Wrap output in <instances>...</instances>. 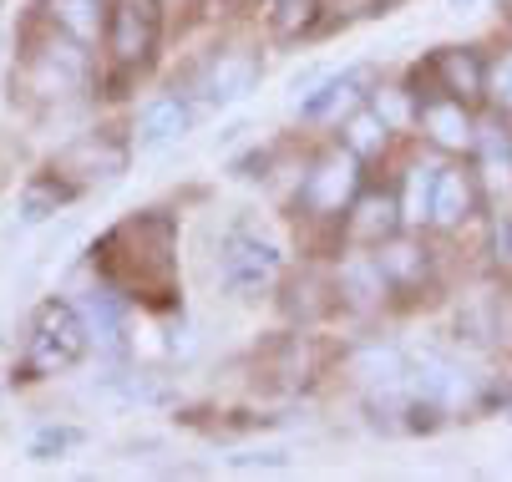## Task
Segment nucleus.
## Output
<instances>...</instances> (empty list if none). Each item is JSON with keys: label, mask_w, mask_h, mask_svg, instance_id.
Segmentation results:
<instances>
[{"label": "nucleus", "mask_w": 512, "mask_h": 482, "mask_svg": "<svg viewBox=\"0 0 512 482\" xmlns=\"http://www.w3.org/2000/svg\"><path fill=\"white\" fill-rule=\"evenodd\" d=\"M371 107H376V117L396 132V127H406L411 117H416V107L406 102V92H396V87H381L376 97H371Z\"/></svg>", "instance_id": "4be33fe9"}, {"label": "nucleus", "mask_w": 512, "mask_h": 482, "mask_svg": "<svg viewBox=\"0 0 512 482\" xmlns=\"http://www.w3.org/2000/svg\"><path fill=\"white\" fill-rule=\"evenodd\" d=\"M365 386H381V391H391V386H401L406 381V356L396 351V346H365L360 356H355V366H350Z\"/></svg>", "instance_id": "4468645a"}, {"label": "nucleus", "mask_w": 512, "mask_h": 482, "mask_svg": "<svg viewBox=\"0 0 512 482\" xmlns=\"http://www.w3.org/2000/svg\"><path fill=\"white\" fill-rule=\"evenodd\" d=\"M355 153H335V158H320L315 163V173L305 178V203L315 214H340V209H350V198H355Z\"/></svg>", "instance_id": "39448f33"}, {"label": "nucleus", "mask_w": 512, "mask_h": 482, "mask_svg": "<svg viewBox=\"0 0 512 482\" xmlns=\"http://www.w3.org/2000/svg\"><path fill=\"white\" fill-rule=\"evenodd\" d=\"M436 72H442L447 92H457V102H462V97H477V92L487 87V72H482L477 51H462V46H452V51L436 56Z\"/></svg>", "instance_id": "ddd939ff"}, {"label": "nucleus", "mask_w": 512, "mask_h": 482, "mask_svg": "<svg viewBox=\"0 0 512 482\" xmlns=\"http://www.w3.org/2000/svg\"><path fill=\"white\" fill-rule=\"evenodd\" d=\"M188 127H193V107L183 97H158V102L142 107V117H137V148L158 153V148L178 143Z\"/></svg>", "instance_id": "0eeeda50"}, {"label": "nucleus", "mask_w": 512, "mask_h": 482, "mask_svg": "<svg viewBox=\"0 0 512 482\" xmlns=\"http://www.w3.org/2000/svg\"><path fill=\"white\" fill-rule=\"evenodd\" d=\"M87 442V432L82 427H66V422H46V427H36L31 432V442H26V457L31 462H61V457H71Z\"/></svg>", "instance_id": "f3484780"}, {"label": "nucleus", "mask_w": 512, "mask_h": 482, "mask_svg": "<svg viewBox=\"0 0 512 482\" xmlns=\"http://www.w3.org/2000/svg\"><path fill=\"white\" fill-rule=\"evenodd\" d=\"M229 467L234 472H274V467H289V452L284 447H264V452H239V457H229Z\"/></svg>", "instance_id": "5701e85b"}, {"label": "nucleus", "mask_w": 512, "mask_h": 482, "mask_svg": "<svg viewBox=\"0 0 512 482\" xmlns=\"http://www.w3.org/2000/svg\"><path fill=\"white\" fill-rule=\"evenodd\" d=\"M396 224H401V203L391 193H365L355 203V214H350V234L360 244H386Z\"/></svg>", "instance_id": "9b49d317"}, {"label": "nucleus", "mask_w": 512, "mask_h": 482, "mask_svg": "<svg viewBox=\"0 0 512 482\" xmlns=\"http://www.w3.org/2000/svg\"><path fill=\"white\" fill-rule=\"evenodd\" d=\"M376 259H381V269H386L391 285H416L421 274H426V259H421L416 244H381Z\"/></svg>", "instance_id": "aec40b11"}, {"label": "nucleus", "mask_w": 512, "mask_h": 482, "mask_svg": "<svg viewBox=\"0 0 512 482\" xmlns=\"http://www.w3.org/2000/svg\"><path fill=\"white\" fill-rule=\"evenodd\" d=\"M87 340H92V330H87V320H82V310H77V305L46 300V305L36 310L31 371L56 376V371H66V366H77V361H82V351H87Z\"/></svg>", "instance_id": "f257e3e1"}, {"label": "nucleus", "mask_w": 512, "mask_h": 482, "mask_svg": "<svg viewBox=\"0 0 512 482\" xmlns=\"http://www.w3.org/2000/svg\"><path fill=\"white\" fill-rule=\"evenodd\" d=\"M431 183H436V173L431 168H411V178H406V193L396 198L401 203V224H431Z\"/></svg>", "instance_id": "6ab92c4d"}, {"label": "nucleus", "mask_w": 512, "mask_h": 482, "mask_svg": "<svg viewBox=\"0 0 512 482\" xmlns=\"http://www.w3.org/2000/svg\"><path fill=\"white\" fill-rule=\"evenodd\" d=\"M386 269H381V259H371V254H355V259H345L340 264V295L355 305V310H371V305H381L386 300Z\"/></svg>", "instance_id": "9d476101"}, {"label": "nucleus", "mask_w": 512, "mask_h": 482, "mask_svg": "<svg viewBox=\"0 0 512 482\" xmlns=\"http://www.w3.org/2000/svg\"><path fill=\"white\" fill-rule=\"evenodd\" d=\"M315 0H279V6H274V31L284 36V41H295L300 31H310L315 26Z\"/></svg>", "instance_id": "412c9836"}, {"label": "nucleus", "mask_w": 512, "mask_h": 482, "mask_svg": "<svg viewBox=\"0 0 512 482\" xmlns=\"http://www.w3.org/2000/svg\"><path fill=\"white\" fill-rule=\"evenodd\" d=\"M421 127L431 132V143L436 148H472L477 143V132H472V117L462 112L457 97H436L421 107Z\"/></svg>", "instance_id": "6e6552de"}, {"label": "nucleus", "mask_w": 512, "mask_h": 482, "mask_svg": "<svg viewBox=\"0 0 512 482\" xmlns=\"http://www.w3.org/2000/svg\"><path fill=\"white\" fill-rule=\"evenodd\" d=\"M61 173H77L82 183L92 178H122L127 173V143H112V137H77L61 153Z\"/></svg>", "instance_id": "423d86ee"}, {"label": "nucleus", "mask_w": 512, "mask_h": 482, "mask_svg": "<svg viewBox=\"0 0 512 482\" xmlns=\"http://www.w3.org/2000/svg\"><path fill=\"white\" fill-rule=\"evenodd\" d=\"M163 11L158 0H112V21H107V46L122 66H142L158 46Z\"/></svg>", "instance_id": "7ed1b4c3"}, {"label": "nucleus", "mask_w": 512, "mask_h": 482, "mask_svg": "<svg viewBox=\"0 0 512 482\" xmlns=\"http://www.w3.org/2000/svg\"><path fill=\"white\" fill-rule=\"evenodd\" d=\"M467 214H472V178L462 168H436V183H431V224L457 229Z\"/></svg>", "instance_id": "1a4fd4ad"}, {"label": "nucleus", "mask_w": 512, "mask_h": 482, "mask_svg": "<svg viewBox=\"0 0 512 482\" xmlns=\"http://www.w3.org/2000/svg\"><path fill=\"white\" fill-rule=\"evenodd\" d=\"M386 137H391V127L376 117V107H355V112L345 117V148H350L355 158H376V153L386 148Z\"/></svg>", "instance_id": "a211bd4d"}, {"label": "nucleus", "mask_w": 512, "mask_h": 482, "mask_svg": "<svg viewBox=\"0 0 512 482\" xmlns=\"http://www.w3.org/2000/svg\"><path fill=\"white\" fill-rule=\"evenodd\" d=\"M487 82H492V97L512 112V56H502V61L492 66V77H487Z\"/></svg>", "instance_id": "393cba45"}, {"label": "nucleus", "mask_w": 512, "mask_h": 482, "mask_svg": "<svg viewBox=\"0 0 512 482\" xmlns=\"http://www.w3.org/2000/svg\"><path fill=\"white\" fill-rule=\"evenodd\" d=\"M355 82H360V72H350V77H325V82L300 102V117H305V122L350 117V112H355Z\"/></svg>", "instance_id": "f8f14e48"}, {"label": "nucleus", "mask_w": 512, "mask_h": 482, "mask_svg": "<svg viewBox=\"0 0 512 482\" xmlns=\"http://www.w3.org/2000/svg\"><path fill=\"white\" fill-rule=\"evenodd\" d=\"M254 87H259V56H249V51H218L203 72V97L213 107H234Z\"/></svg>", "instance_id": "20e7f679"}, {"label": "nucleus", "mask_w": 512, "mask_h": 482, "mask_svg": "<svg viewBox=\"0 0 512 482\" xmlns=\"http://www.w3.org/2000/svg\"><path fill=\"white\" fill-rule=\"evenodd\" d=\"M66 198H71V183H56V178H36L21 188V203H16V214L21 224H46L56 209H66Z\"/></svg>", "instance_id": "2eb2a0df"}, {"label": "nucleus", "mask_w": 512, "mask_h": 482, "mask_svg": "<svg viewBox=\"0 0 512 482\" xmlns=\"http://www.w3.org/2000/svg\"><path fill=\"white\" fill-rule=\"evenodd\" d=\"M279 264H284V254L269 239H259V234H229L224 239V254H218V285H224L234 300H259L279 280Z\"/></svg>", "instance_id": "f03ea898"}, {"label": "nucleus", "mask_w": 512, "mask_h": 482, "mask_svg": "<svg viewBox=\"0 0 512 482\" xmlns=\"http://www.w3.org/2000/svg\"><path fill=\"white\" fill-rule=\"evenodd\" d=\"M492 249H497V264H512V214L497 219V229H492Z\"/></svg>", "instance_id": "a878e982"}, {"label": "nucleus", "mask_w": 512, "mask_h": 482, "mask_svg": "<svg viewBox=\"0 0 512 482\" xmlns=\"http://www.w3.org/2000/svg\"><path fill=\"white\" fill-rule=\"evenodd\" d=\"M51 21L71 36V41H97L102 31V0H51Z\"/></svg>", "instance_id": "dca6fc26"}, {"label": "nucleus", "mask_w": 512, "mask_h": 482, "mask_svg": "<svg viewBox=\"0 0 512 482\" xmlns=\"http://www.w3.org/2000/svg\"><path fill=\"white\" fill-rule=\"evenodd\" d=\"M447 6H452V11H457V16H467V11H472V6H477V0H447Z\"/></svg>", "instance_id": "bb28decb"}, {"label": "nucleus", "mask_w": 512, "mask_h": 482, "mask_svg": "<svg viewBox=\"0 0 512 482\" xmlns=\"http://www.w3.org/2000/svg\"><path fill=\"white\" fill-rule=\"evenodd\" d=\"M325 77H330V66H305V72H295V77H289V87H284V92H289V102L300 107V102H305V97H310V92L325 82Z\"/></svg>", "instance_id": "b1692460"}]
</instances>
